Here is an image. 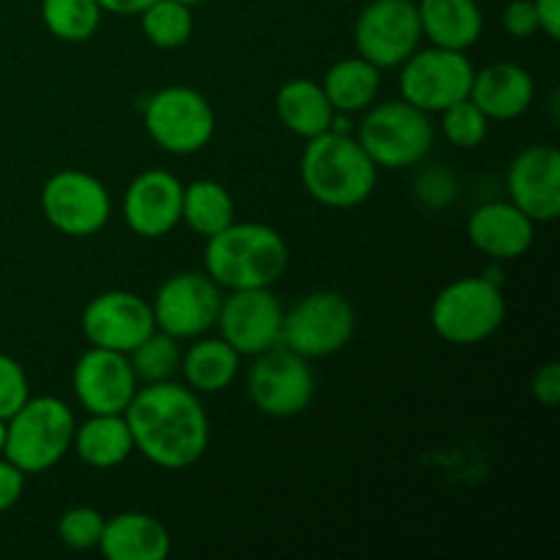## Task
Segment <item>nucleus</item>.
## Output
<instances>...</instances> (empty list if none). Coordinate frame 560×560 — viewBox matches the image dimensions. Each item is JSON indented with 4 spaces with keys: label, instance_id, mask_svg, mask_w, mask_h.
<instances>
[{
    "label": "nucleus",
    "instance_id": "2",
    "mask_svg": "<svg viewBox=\"0 0 560 560\" xmlns=\"http://www.w3.org/2000/svg\"><path fill=\"white\" fill-rule=\"evenodd\" d=\"M288 244L268 224L233 222L206 244V273L219 288H271L288 271Z\"/></svg>",
    "mask_w": 560,
    "mask_h": 560
},
{
    "label": "nucleus",
    "instance_id": "38",
    "mask_svg": "<svg viewBox=\"0 0 560 560\" xmlns=\"http://www.w3.org/2000/svg\"><path fill=\"white\" fill-rule=\"evenodd\" d=\"M96 3L102 5V11H107V14L135 16V14H142L153 0H96Z\"/></svg>",
    "mask_w": 560,
    "mask_h": 560
},
{
    "label": "nucleus",
    "instance_id": "9",
    "mask_svg": "<svg viewBox=\"0 0 560 560\" xmlns=\"http://www.w3.org/2000/svg\"><path fill=\"white\" fill-rule=\"evenodd\" d=\"M42 211L58 233L88 238L102 233L113 213L109 191L96 175L82 170H60L44 184Z\"/></svg>",
    "mask_w": 560,
    "mask_h": 560
},
{
    "label": "nucleus",
    "instance_id": "16",
    "mask_svg": "<svg viewBox=\"0 0 560 560\" xmlns=\"http://www.w3.org/2000/svg\"><path fill=\"white\" fill-rule=\"evenodd\" d=\"M74 394L91 416L124 413L137 394V375L126 353L91 348L74 366Z\"/></svg>",
    "mask_w": 560,
    "mask_h": 560
},
{
    "label": "nucleus",
    "instance_id": "20",
    "mask_svg": "<svg viewBox=\"0 0 560 560\" xmlns=\"http://www.w3.org/2000/svg\"><path fill=\"white\" fill-rule=\"evenodd\" d=\"M534 77L517 63H492L476 71L470 102L490 120H514L534 104Z\"/></svg>",
    "mask_w": 560,
    "mask_h": 560
},
{
    "label": "nucleus",
    "instance_id": "37",
    "mask_svg": "<svg viewBox=\"0 0 560 560\" xmlns=\"http://www.w3.org/2000/svg\"><path fill=\"white\" fill-rule=\"evenodd\" d=\"M539 31L550 38H560V0H534Z\"/></svg>",
    "mask_w": 560,
    "mask_h": 560
},
{
    "label": "nucleus",
    "instance_id": "22",
    "mask_svg": "<svg viewBox=\"0 0 560 560\" xmlns=\"http://www.w3.org/2000/svg\"><path fill=\"white\" fill-rule=\"evenodd\" d=\"M421 36H430L432 47L465 52L485 31V16L476 0H419Z\"/></svg>",
    "mask_w": 560,
    "mask_h": 560
},
{
    "label": "nucleus",
    "instance_id": "27",
    "mask_svg": "<svg viewBox=\"0 0 560 560\" xmlns=\"http://www.w3.org/2000/svg\"><path fill=\"white\" fill-rule=\"evenodd\" d=\"M180 219L202 238L222 233L228 224L235 222V206L230 191L217 180H195L184 186V206Z\"/></svg>",
    "mask_w": 560,
    "mask_h": 560
},
{
    "label": "nucleus",
    "instance_id": "40",
    "mask_svg": "<svg viewBox=\"0 0 560 560\" xmlns=\"http://www.w3.org/2000/svg\"><path fill=\"white\" fill-rule=\"evenodd\" d=\"M180 3H186V5H200V3H206V0H180Z\"/></svg>",
    "mask_w": 560,
    "mask_h": 560
},
{
    "label": "nucleus",
    "instance_id": "17",
    "mask_svg": "<svg viewBox=\"0 0 560 560\" xmlns=\"http://www.w3.org/2000/svg\"><path fill=\"white\" fill-rule=\"evenodd\" d=\"M509 197L534 222L560 217V153L552 145H530L517 153L506 175Z\"/></svg>",
    "mask_w": 560,
    "mask_h": 560
},
{
    "label": "nucleus",
    "instance_id": "34",
    "mask_svg": "<svg viewBox=\"0 0 560 560\" xmlns=\"http://www.w3.org/2000/svg\"><path fill=\"white\" fill-rule=\"evenodd\" d=\"M503 27L509 36L514 38H530L539 31V20H536L534 0H512L503 11Z\"/></svg>",
    "mask_w": 560,
    "mask_h": 560
},
{
    "label": "nucleus",
    "instance_id": "35",
    "mask_svg": "<svg viewBox=\"0 0 560 560\" xmlns=\"http://www.w3.org/2000/svg\"><path fill=\"white\" fill-rule=\"evenodd\" d=\"M530 392L547 408H556L560 402V364L550 361V364L541 366L534 375V383H530Z\"/></svg>",
    "mask_w": 560,
    "mask_h": 560
},
{
    "label": "nucleus",
    "instance_id": "32",
    "mask_svg": "<svg viewBox=\"0 0 560 560\" xmlns=\"http://www.w3.org/2000/svg\"><path fill=\"white\" fill-rule=\"evenodd\" d=\"M104 530V517L91 506H74L63 512L58 523V536L69 550L85 552L98 547Z\"/></svg>",
    "mask_w": 560,
    "mask_h": 560
},
{
    "label": "nucleus",
    "instance_id": "24",
    "mask_svg": "<svg viewBox=\"0 0 560 560\" xmlns=\"http://www.w3.org/2000/svg\"><path fill=\"white\" fill-rule=\"evenodd\" d=\"M71 446L80 454L82 463L98 470L126 463L135 452V441H131V430L126 424L124 413L91 416L85 424L74 430Z\"/></svg>",
    "mask_w": 560,
    "mask_h": 560
},
{
    "label": "nucleus",
    "instance_id": "28",
    "mask_svg": "<svg viewBox=\"0 0 560 560\" xmlns=\"http://www.w3.org/2000/svg\"><path fill=\"white\" fill-rule=\"evenodd\" d=\"M42 20L55 38L80 44L96 36L102 5L96 0H42Z\"/></svg>",
    "mask_w": 560,
    "mask_h": 560
},
{
    "label": "nucleus",
    "instance_id": "31",
    "mask_svg": "<svg viewBox=\"0 0 560 560\" xmlns=\"http://www.w3.org/2000/svg\"><path fill=\"white\" fill-rule=\"evenodd\" d=\"M441 118V131L452 145L457 148H479L487 140V131H490V118L476 107L474 102L463 98V102L452 104V107L443 109Z\"/></svg>",
    "mask_w": 560,
    "mask_h": 560
},
{
    "label": "nucleus",
    "instance_id": "30",
    "mask_svg": "<svg viewBox=\"0 0 560 560\" xmlns=\"http://www.w3.org/2000/svg\"><path fill=\"white\" fill-rule=\"evenodd\" d=\"M131 370H135L137 381L145 383H162L173 377V372L180 364V348L178 339L170 337L164 331H153L151 337L142 339L135 350H131Z\"/></svg>",
    "mask_w": 560,
    "mask_h": 560
},
{
    "label": "nucleus",
    "instance_id": "39",
    "mask_svg": "<svg viewBox=\"0 0 560 560\" xmlns=\"http://www.w3.org/2000/svg\"><path fill=\"white\" fill-rule=\"evenodd\" d=\"M3 446H5V421L0 419V454H3Z\"/></svg>",
    "mask_w": 560,
    "mask_h": 560
},
{
    "label": "nucleus",
    "instance_id": "5",
    "mask_svg": "<svg viewBox=\"0 0 560 560\" xmlns=\"http://www.w3.org/2000/svg\"><path fill=\"white\" fill-rule=\"evenodd\" d=\"M430 320L438 337L468 348L490 339L503 326L506 301L492 279L463 277L438 293Z\"/></svg>",
    "mask_w": 560,
    "mask_h": 560
},
{
    "label": "nucleus",
    "instance_id": "26",
    "mask_svg": "<svg viewBox=\"0 0 560 560\" xmlns=\"http://www.w3.org/2000/svg\"><path fill=\"white\" fill-rule=\"evenodd\" d=\"M241 355L224 339H200L180 355V370L191 392L219 394L238 375Z\"/></svg>",
    "mask_w": 560,
    "mask_h": 560
},
{
    "label": "nucleus",
    "instance_id": "33",
    "mask_svg": "<svg viewBox=\"0 0 560 560\" xmlns=\"http://www.w3.org/2000/svg\"><path fill=\"white\" fill-rule=\"evenodd\" d=\"M31 399L27 375L11 355L0 353V419L9 421Z\"/></svg>",
    "mask_w": 560,
    "mask_h": 560
},
{
    "label": "nucleus",
    "instance_id": "1",
    "mask_svg": "<svg viewBox=\"0 0 560 560\" xmlns=\"http://www.w3.org/2000/svg\"><path fill=\"white\" fill-rule=\"evenodd\" d=\"M124 419L135 448L164 470H184L195 465L211 441L206 408L191 388L178 383H148L131 397Z\"/></svg>",
    "mask_w": 560,
    "mask_h": 560
},
{
    "label": "nucleus",
    "instance_id": "19",
    "mask_svg": "<svg viewBox=\"0 0 560 560\" xmlns=\"http://www.w3.org/2000/svg\"><path fill=\"white\" fill-rule=\"evenodd\" d=\"M536 222L514 202H487L468 219V238L490 260H517L534 246Z\"/></svg>",
    "mask_w": 560,
    "mask_h": 560
},
{
    "label": "nucleus",
    "instance_id": "36",
    "mask_svg": "<svg viewBox=\"0 0 560 560\" xmlns=\"http://www.w3.org/2000/svg\"><path fill=\"white\" fill-rule=\"evenodd\" d=\"M25 490V474L9 459H0V512H9Z\"/></svg>",
    "mask_w": 560,
    "mask_h": 560
},
{
    "label": "nucleus",
    "instance_id": "21",
    "mask_svg": "<svg viewBox=\"0 0 560 560\" xmlns=\"http://www.w3.org/2000/svg\"><path fill=\"white\" fill-rule=\"evenodd\" d=\"M98 550L109 560H164L170 556V530L151 514L126 512L104 520Z\"/></svg>",
    "mask_w": 560,
    "mask_h": 560
},
{
    "label": "nucleus",
    "instance_id": "11",
    "mask_svg": "<svg viewBox=\"0 0 560 560\" xmlns=\"http://www.w3.org/2000/svg\"><path fill=\"white\" fill-rule=\"evenodd\" d=\"M474 66L457 49H421L402 63L399 91L405 102L424 113H443L452 104L470 96L474 85Z\"/></svg>",
    "mask_w": 560,
    "mask_h": 560
},
{
    "label": "nucleus",
    "instance_id": "7",
    "mask_svg": "<svg viewBox=\"0 0 560 560\" xmlns=\"http://www.w3.org/2000/svg\"><path fill=\"white\" fill-rule=\"evenodd\" d=\"M145 129L162 151L189 156L211 142L217 115L200 91L170 85L145 102Z\"/></svg>",
    "mask_w": 560,
    "mask_h": 560
},
{
    "label": "nucleus",
    "instance_id": "13",
    "mask_svg": "<svg viewBox=\"0 0 560 560\" xmlns=\"http://www.w3.org/2000/svg\"><path fill=\"white\" fill-rule=\"evenodd\" d=\"M222 293L208 273H175L153 299V323L175 339H197L217 326Z\"/></svg>",
    "mask_w": 560,
    "mask_h": 560
},
{
    "label": "nucleus",
    "instance_id": "25",
    "mask_svg": "<svg viewBox=\"0 0 560 560\" xmlns=\"http://www.w3.org/2000/svg\"><path fill=\"white\" fill-rule=\"evenodd\" d=\"M377 91H381V69L361 55L337 60L323 77V93L331 102L334 113H359L372 107Z\"/></svg>",
    "mask_w": 560,
    "mask_h": 560
},
{
    "label": "nucleus",
    "instance_id": "10",
    "mask_svg": "<svg viewBox=\"0 0 560 560\" xmlns=\"http://www.w3.org/2000/svg\"><path fill=\"white\" fill-rule=\"evenodd\" d=\"M255 359L246 381V392L255 408L273 419L304 413L315 397V375L304 355L277 345Z\"/></svg>",
    "mask_w": 560,
    "mask_h": 560
},
{
    "label": "nucleus",
    "instance_id": "8",
    "mask_svg": "<svg viewBox=\"0 0 560 560\" xmlns=\"http://www.w3.org/2000/svg\"><path fill=\"white\" fill-rule=\"evenodd\" d=\"M353 331L355 312L350 301L334 290H317L284 312L282 345L304 359H323L342 350Z\"/></svg>",
    "mask_w": 560,
    "mask_h": 560
},
{
    "label": "nucleus",
    "instance_id": "14",
    "mask_svg": "<svg viewBox=\"0 0 560 560\" xmlns=\"http://www.w3.org/2000/svg\"><path fill=\"white\" fill-rule=\"evenodd\" d=\"M284 310L273 299L271 288L233 290L222 299L217 326L222 339L238 355H260L282 345Z\"/></svg>",
    "mask_w": 560,
    "mask_h": 560
},
{
    "label": "nucleus",
    "instance_id": "6",
    "mask_svg": "<svg viewBox=\"0 0 560 560\" xmlns=\"http://www.w3.org/2000/svg\"><path fill=\"white\" fill-rule=\"evenodd\" d=\"M361 148L375 162V167L405 170L424 162L432 151L435 129L430 113L410 102H386L372 107L359 126Z\"/></svg>",
    "mask_w": 560,
    "mask_h": 560
},
{
    "label": "nucleus",
    "instance_id": "15",
    "mask_svg": "<svg viewBox=\"0 0 560 560\" xmlns=\"http://www.w3.org/2000/svg\"><path fill=\"white\" fill-rule=\"evenodd\" d=\"M153 331H156V323H153L151 304L126 290L96 295L82 312V334L93 348L129 355Z\"/></svg>",
    "mask_w": 560,
    "mask_h": 560
},
{
    "label": "nucleus",
    "instance_id": "29",
    "mask_svg": "<svg viewBox=\"0 0 560 560\" xmlns=\"http://www.w3.org/2000/svg\"><path fill=\"white\" fill-rule=\"evenodd\" d=\"M140 16L142 33L159 49L184 47L191 36V27H195L191 5L180 3V0H153Z\"/></svg>",
    "mask_w": 560,
    "mask_h": 560
},
{
    "label": "nucleus",
    "instance_id": "18",
    "mask_svg": "<svg viewBox=\"0 0 560 560\" xmlns=\"http://www.w3.org/2000/svg\"><path fill=\"white\" fill-rule=\"evenodd\" d=\"M184 184L167 170H145L129 184L124 197V217L131 233L142 238H162L180 222Z\"/></svg>",
    "mask_w": 560,
    "mask_h": 560
},
{
    "label": "nucleus",
    "instance_id": "23",
    "mask_svg": "<svg viewBox=\"0 0 560 560\" xmlns=\"http://www.w3.org/2000/svg\"><path fill=\"white\" fill-rule=\"evenodd\" d=\"M277 115L284 129L312 140L334 129V107L315 80H290L277 93Z\"/></svg>",
    "mask_w": 560,
    "mask_h": 560
},
{
    "label": "nucleus",
    "instance_id": "4",
    "mask_svg": "<svg viewBox=\"0 0 560 560\" xmlns=\"http://www.w3.org/2000/svg\"><path fill=\"white\" fill-rule=\"evenodd\" d=\"M74 413L55 397L27 399L5 421L3 457L22 474H44L55 468L74 441Z\"/></svg>",
    "mask_w": 560,
    "mask_h": 560
},
{
    "label": "nucleus",
    "instance_id": "3",
    "mask_svg": "<svg viewBox=\"0 0 560 560\" xmlns=\"http://www.w3.org/2000/svg\"><path fill=\"white\" fill-rule=\"evenodd\" d=\"M301 180L320 206L355 208L375 191L377 167L355 137L328 129L306 145Z\"/></svg>",
    "mask_w": 560,
    "mask_h": 560
},
{
    "label": "nucleus",
    "instance_id": "12",
    "mask_svg": "<svg viewBox=\"0 0 560 560\" xmlns=\"http://www.w3.org/2000/svg\"><path fill=\"white\" fill-rule=\"evenodd\" d=\"M355 49L377 69L402 66L421 42L419 9L413 0H372L355 20Z\"/></svg>",
    "mask_w": 560,
    "mask_h": 560
}]
</instances>
